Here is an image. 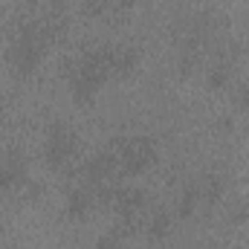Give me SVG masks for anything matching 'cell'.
I'll list each match as a JSON object with an SVG mask.
<instances>
[{
  "mask_svg": "<svg viewBox=\"0 0 249 249\" xmlns=\"http://www.w3.org/2000/svg\"><path fill=\"white\" fill-rule=\"evenodd\" d=\"M87 6H90V12H102L105 0H87Z\"/></svg>",
  "mask_w": 249,
  "mask_h": 249,
  "instance_id": "5b68a950",
  "label": "cell"
},
{
  "mask_svg": "<svg viewBox=\"0 0 249 249\" xmlns=\"http://www.w3.org/2000/svg\"><path fill=\"white\" fill-rule=\"evenodd\" d=\"M90 191H84V188H75L72 194H70V200H67V212L72 214V217H84L87 212H90Z\"/></svg>",
  "mask_w": 249,
  "mask_h": 249,
  "instance_id": "6da1fadb",
  "label": "cell"
},
{
  "mask_svg": "<svg viewBox=\"0 0 249 249\" xmlns=\"http://www.w3.org/2000/svg\"><path fill=\"white\" fill-rule=\"evenodd\" d=\"M139 0H119V9H133Z\"/></svg>",
  "mask_w": 249,
  "mask_h": 249,
  "instance_id": "8992f818",
  "label": "cell"
},
{
  "mask_svg": "<svg viewBox=\"0 0 249 249\" xmlns=\"http://www.w3.org/2000/svg\"><path fill=\"white\" fill-rule=\"evenodd\" d=\"M168 229H171V217H168L165 212H157L154 217H148V232H151L154 238H165Z\"/></svg>",
  "mask_w": 249,
  "mask_h": 249,
  "instance_id": "7a4b0ae2",
  "label": "cell"
},
{
  "mask_svg": "<svg viewBox=\"0 0 249 249\" xmlns=\"http://www.w3.org/2000/svg\"><path fill=\"white\" fill-rule=\"evenodd\" d=\"M235 102H238V107H241V110H249V81H244V84L238 87Z\"/></svg>",
  "mask_w": 249,
  "mask_h": 249,
  "instance_id": "277c9868",
  "label": "cell"
},
{
  "mask_svg": "<svg viewBox=\"0 0 249 249\" xmlns=\"http://www.w3.org/2000/svg\"><path fill=\"white\" fill-rule=\"evenodd\" d=\"M226 75H229V67L220 64V67H214V70L209 72V84H212V87H223V84H226Z\"/></svg>",
  "mask_w": 249,
  "mask_h": 249,
  "instance_id": "3957f363",
  "label": "cell"
}]
</instances>
